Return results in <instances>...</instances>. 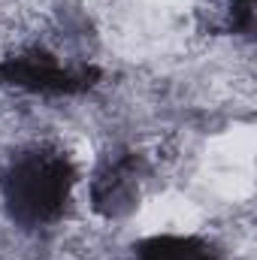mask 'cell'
<instances>
[{
    "label": "cell",
    "mask_w": 257,
    "mask_h": 260,
    "mask_svg": "<svg viewBox=\"0 0 257 260\" xmlns=\"http://www.w3.org/2000/svg\"><path fill=\"white\" fill-rule=\"evenodd\" d=\"M76 185V167L55 145H27L6 157L0 200L21 230H43L64 218Z\"/></svg>",
    "instance_id": "6da1fadb"
},
{
    "label": "cell",
    "mask_w": 257,
    "mask_h": 260,
    "mask_svg": "<svg viewBox=\"0 0 257 260\" xmlns=\"http://www.w3.org/2000/svg\"><path fill=\"white\" fill-rule=\"evenodd\" d=\"M130 260H218L212 245L197 236H151L133 248Z\"/></svg>",
    "instance_id": "7a4b0ae2"
}]
</instances>
